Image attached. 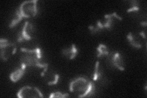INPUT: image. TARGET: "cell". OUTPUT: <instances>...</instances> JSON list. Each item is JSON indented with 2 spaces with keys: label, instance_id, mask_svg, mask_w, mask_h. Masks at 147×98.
Segmentation results:
<instances>
[{
  "label": "cell",
  "instance_id": "cell-9",
  "mask_svg": "<svg viewBox=\"0 0 147 98\" xmlns=\"http://www.w3.org/2000/svg\"><path fill=\"white\" fill-rule=\"evenodd\" d=\"M62 53L64 56H65L67 58L72 60L76 57V56L77 55L78 53V50L76 48V45L73 44H72L71 48L63 49Z\"/></svg>",
  "mask_w": 147,
  "mask_h": 98
},
{
  "label": "cell",
  "instance_id": "cell-3",
  "mask_svg": "<svg viewBox=\"0 0 147 98\" xmlns=\"http://www.w3.org/2000/svg\"><path fill=\"white\" fill-rule=\"evenodd\" d=\"M90 85V80L84 77H79L72 80L69 84L71 92L81 93L84 94L88 89Z\"/></svg>",
  "mask_w": 147,
  "mask_h": 98
},
{
  "label": "cell",
  "instance_id": "cell-6",
  "mask_svg": "<svg viewBox=\"0 0 147 98\" xmlns=\"http://www.w3.org/2000/svg\"><path fill=\"white\" fill-rule=\"evenodd\" d=\"M18 97H40L38 92L36 90L35 87L32 88L29 86H26L22 88L18 91L17 95Z\"/></svg>",
  "mask_w": 147,
  "mask_h": 98
},
{
  "label": "cell",
  "instance_id": "cell-2",
  "mask_svg": "<svg viewBox=\"0 0 147 98\" xmlns=\"http://www.w3.org/2000/svg\"><path fill=\"white\" fill-rule=\"evenodd\" d=\"M37 3V0H32L24 1L20 4L18 9L23 18H30L36 16L38 13Z\"/></svg>",
  "mask_w": 147,
  "mask_h": 98
},
{
  "label": "cell",
  "instance_id": "cell-22",
  "mask_svg": "<svg viewBox=\"0 0 147 98\" xmlns=\"http://www.w3.org/2000/svg\"><path fill=\"white\" fill-rule=\"evenodd\" d=\"M146 88H147V86L146 85V86H145V90L146 91Z\"/></svg>",
  "mask_w": 147,
  "mask_h": 98
},
{
  "label": "cell",
  "instance_id": "cell-11",
  "mask_svg": "<svg viewBox=\"0 0 147 98\" xmlns=\"http://www.w3.org/2000/svg\"><path fill=\"white\" fill-rule=\"evenodd\" d=\"M126 38L129 42L130 44L137 49H141L142 47V44L138 41H136V37L133 35L131 32H129L126 36Z\"/></svg>",
  "mask_w": 147,
  "mask_h": 98
},
{
  "label": "cell",
  "instance_id": "cell-20",
  "mask_svg": "<svg viewBox=\"0 0 147 98\" xmlns=\"http://www.w3.org/2000/svg\"><path fill=\"white\" fill-rule=\"evenodd\" d=\"M139 34H140L142 37H143V38L144 39H146V35H145V33L144 31H141L139 33Z\"/></svg>",
  "mask_w": 147,
  "mask_h": 98
},
{
  "label": "cell",
  "instance_id": "cell-14",
  "mask_svg": "<svg viewBox=\"0 0 147 98\" xmlns=\"http://www.w3.org/2000/svg\"><path fill=\"white\" fill-rule=\"evenodd\" d=\"M104 28L103 26V24L100 22V20H98L97 22V24H96V26L94 27L93 26H88V29L90 30L91 33L92 34H94L96 32H98L100 31V30H102L104 29Z\"/></svg>",
  "mask_w": 147,
  "mask_h": 98
},
{
  "label": "cell",
  "instance_id": "cell-15",
  "mask_svg": "<svg viewBox=\"0 0 147 98\" xmlns=\"http://www.w3.org/2000/svg\"><path fill=\"white\" fill-rule=\"evenodd\" d=\"M99 62L97 61L96 63L94 72L93 73V80L96 81L100 79L101 77V72L99 71Z\"/></svg>",
  "mask_w": 147,
  "mask_h": 98
},
{
  "label": "cell",
  "instance_id": "cell-19",
  "mask_svg": "<svg viewBox=\"0 0 147 98\" xmlns=\"http://www.w3.org/2000/svg\"><path fill=\"white\" fill-rule=\"evenodd\" d=\"M139 7H131L127 10V12H131L133 11H139Z\"/></svg>",
  "mask_w": 147,
  "mask_h": 98
},
{
  "label": "cell",
  "instance_id": "cell-17",
  "mask_svg": "<svg viewBox=\"0 0 147 98\" xmlns=\"http://www.w3.org/2000/svg\"><path fill=\"white\" fill-rule=\"evenodd\" d=\"M59 76L58 74H56V75L55 76V80L53 82H50L48 83V85H57L58 83V80H59Z\"/></svg>",
  "mask_w": 147,
  "mask_h": 98
},
{
  "label": "cell",
  "instance_id": "cell-5",
  "mask_svg": "<svg viewBox=\"0 0 147 98\" xmlns=\"http://www.w3.org/2000/svg\"><path fill=\"white\" fill-rule=\"evenodd\" d=\"M33 32V26L28 22H26L24 23V27L21 31L18 32L17 42L22 43L25 41H30L32 39L31 34Z\"/></svg>",
  "mask_w": 147,
  "mask_h": 98
},
{
  "label": "cell",
  "instance_id": "cell-18",
  "mask_svg": "<svg viewBox=\"0 0 147 98\" xmlns=\"http://www.w3.org/2000/svg\"><path fill=\"white\" fill-rule=\"evenodd\" d=\"M130 4L132 6V7H139L140 1H137V0H132V1H129Z\"/></svg>",
  "mask_w": 147,
  "mask_h": 98
},
{
  "label": "cell",
  "instance_id": "cell-21",
  "mask_svg": "<svg viewBox=\"0 0 147 98\" xmlns=\"http://www.w3.org/2000/svg\"><path fill=\"white\" fill-rule=\"evenodd\" d=\"M140 24L142 26H146L147 25V22H141Z\"/></svg>",
  "mask_w": 147,
  "mask_h": 98
},
{
  "label": "cell",
  "instance_id": "cell-7",
  "mask_svg": "<svg viewBox=\"0 0 147 98\" xmlns=\"http://www.w3.org/2000/svg\"><path fill=\"white\" fill-rule=\"evenodd\" d=\"M107 57L110 59V62L113 66L120 70L121 71H125V63L124 61L118 52L112 53V54H109Z\"/></svg>",
  "mask_w": 147,
  "mask_h": 98
},
{
  "label": "cell",
  "instance_id": "cell-16",
  "mask_svg": "<svg viewBox=\"0 0 147 98\" xmlns=\"http://www.w3.org/2000/svg\"><path fill=\"white\" fill-rule=\"evenodd\" d=\"M69 97V93H64V94H63L61 92H55V93H51V95L49 96L50 98L52 97H56V98H63V97Z\"/></svg>",
  "mask_w": 147,
  "mask_h": 98
},
{
  "label": "cell",
  "instance_id": "cell-1",
  "mask_svg": "<svg viewBox=\"0 0 147 98\" xmlns=\"http://www.w3.org/2000/svg\"><path fill=\"white\" fill-rule=\"evenodd\" d=\"M21 51L25 54L20 58V63L25 64L26 67L37 66V64L40 63V59L42 58V53L39 48L34 49H28L21 48Z\"/></svg>",
  "mask_w": 147,
  "mask_h": 98
},
{
  "label": "cell",
  "instance_id": "cell-13",
  "mask_svg": "<svg viewBox=\"0 0 147 98\" xmlns=\"http://www.w3.org/2000/svg\"><path fill=\"white\" fill-rule=\"evenodd\" d=\"M22 18H23V17L20 14L19 10H18L17 8L16 9V17L12 20L11 23L9 25V27L10 28H12L16 26L18 24V23L22 20Z\"/></svg>",
  "mask_w": 147,
  "mask_h": 98
},
{
  "label": "cell",
  "instance_id": "cell-10",
  "mask_svg": "<svg viewBox=\"0 0 147 98\" xmlns=\"http://www.w3.org/2000/svg\"><path fill=\"white\" fill-rule=\"evenodd\" d=\"M95 90H96V88H95V85L94 83L91 82L90 81V85L89 87L88 88V89L86 91V92L84 94H82L80 95H79V97H90L93 96L94 93H95Z\"/></svg>",
  "mask_w": 147,
  "mask_h": 98
},
{
  "label": "cell",
  "instance_id": "cell-8",
  "mask_svg": "<svg viewBox=\"0 0 147 98\" xmlns=\"http://www.w3.org/2000/svg\"><path fill=\"white\" fill-rule=\"evenodd\" d=\"M26 66L24 64H21V68H18L15 71L12 72L10 75V79L13 82H17L19 80H20L21 78L24 75L25 69Z\"/></svg>",
  "mask_w": 147,
  "mask_h": 98
},
{
  "label": "cell",
  "instance_id": "cell-12",
  "mask_svg": "<svg viewBox=\"0 0 147 98\" xmlns=\"http://www.w3.org/2000/svg\"><path fill=\"white\" fill-rule=\"evenodd\" d=\"M97 57L100 58L102 56H107L109 55V52L107 51V47L106 45L102 44H100L97 47Z\"/></svg>",
  "mask_w": 147,
  "mask_h": 98
},
{
  "label": "cell",
  "instance_id": "cell-4",
  "mask_svg": "<svg viewBox=\"0 0 147 98\" xmlns=\"http://www.w3.org/2000/svg\"><path fill=\"white\" fill-rule=\"evenodd\" d=\"M1 48V58L4 62H6L11 57V56L14 55L17 51V46L15 44L6 42L4 43H0Z\"/></svg>",
  "mask_w": 147,
  "mask_h": 98
}]
</instances>
